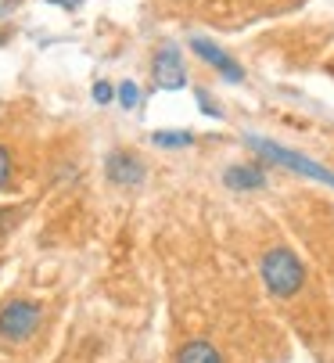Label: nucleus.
<instances>
[{
    "label": "nucleus",
    "instance_id": "423d86ee",
    "mask_svg": "<svg viewBox=\"0 0 334 363\" xmlns=\"http://www.w3.org/2000/svg\"><path fill=\"white\" fill-rule=\"evenodd\" d=\"M104 173H108L111 184H119V187H137L144 180V162L137 159L133 151H111L104 159Z\"/></svg>",
    "mask_w": 334,
    "mask_h": 363
},
{
    "label": "nucleus",
    "instance_id": "ddd939ff",
    "mask_svg": "<svg viewBox=\"0 0 334 363\" xmlns=\"http://www.w3.org/2000/svg\"><path fill=\"white\" fill-rule=\"evenodd\" d=\"M15 223H18V213H15V209H0V241L11 234Z\"/></svg>",
    "mask_w": 334,
    "mask_h": 363
},
{
    "label": "nucleus",
    "instance_id": "6e6552de",
    "mask_svg": "<svg viewBox=\"0 0 334 363\" xmlns=\"http://www.w3.org/2000/svg\"><path fill=\"white\" fill-rule=\"evenodd\" d=\"M177 363H223V356H219V349H216L212 342L194 338V342H187V345L177 352Z\"/></svg>",
    "mask_w": 334,
    "mask_h": 363
},
{
    "label": "nucleus",
    "instance_id": "dca6fc26",
    "mask_svg": "<svg viewBox=\"0 0 334 363\" xmlns=\"http://www.w3.org/2000/svg\"><path fill=\"white\" fill-rule=\"evenodd\" d=\"M54 4H62V8H79V0H54Z\"/></svg>",
    "mask_w": 334,
    "mask_h": 363
},
{
    "label": "nucleus",
    "instance_id": "f8f14e48",
    "mask_svg": "<svg viewBox=\"0 0 334 363\" xmlns=\"http://www.w3.org/2000/svg\"><path fill=\"white\" fill-rule=\"evenodd\" d=\"M8 184H11V159H8L4 144H0V191H8Z\"/></svg>",
    "mask_w": 334,
    "mask_h": 363
},
{
    "label": "nucleus",
    "instance_id": "4468645a",
    "mask_svg": "<svg viewBox=\"0 0 334 363\" xmlns=\"http://www.w3.org/2000/svg\"><path fill=\"white\" fill-rule=\"evenodd\" d=\"M94 101H97V105H108V101H111V83H94Z\"/></svg>",
    "mask_w": 334,
    "mask_h": 363
},
{
    "label": "nucleus",
    "instance_id": "20e7f679",
    "mask_svg": "<svg viewBox=\"0 0 334 363\" xmlns=\"http://www.w3.org/2000/svg\"><path fill=\"white\" fill-rule=\"evenodd\" d=\"M151 76L162 90H180L187 83V69H184V58L173 43H162L155 50V62H151Z\"/></svg>",
    "mask_w": 334,
    "mask_h": 363
},
{
    "label": "nucleus",
    "instance_id": "1a4fd4ad",
    "mask_svg": "<svg viewBox=\"0 0 334 363\" xmlns=\"http://www.w3.org/2000/svg\"><path fill=\"white\" fill-rule=\"evenodd\" d=\"M151 144H158V147H187V144H194V133H187V130H158V133H151Z\"/></svg>",
    "mask_w": 334,
    "mask_h": 363
},
{
    "label": "nucleus",
    "instance_id": "f257e3e1",
    "mask_svg": "<svg viewBox=\"0 0 334 363\" xmlns=\"http://www.w3.org/2000/svg\"><path fill=\"white\" fill-rule=\"evenodd\" d=\"M259 274H262V284L273 298H295L306 288V263L299 259L295 248H284V245L262 252Z\"/></svg>",
    "mask_w": 334,
    "mask_h": 363
},
{
    "label": "nucleus",
    "instance_id": "39448f33",
    "mask_svg": "<svg viewBox=\"0 0 334 363\" xmlns=\"http://www.w3.org/2000/svg\"><path fill=\"white\" fill-rule=\"evenodd\" d=\"M191 50H194V55H198L205 65H212L223 79H230V83H241V79H245V69H241V65H238V62L227 55V50H219L212 40L194 36V40H191Z\"/></svg>",
    "mask_w": 334,
    "mask_h": 363
},
{
    "label": "nucleus",
    "instance_id": "0eeeda50",
    "mask_svg": "<svg viewBox=\"0 0 334 363\" xmlns=\"http://www.w3.org/2000/svg\"><path fill=\"white\" fill-rule=\"evenodd\" d=\"M223 180H227V187L234 191H255L266 184V169L262 166H230L227 173H223Z\"/></svg>",
    "mask_w": 334,
    "mask_h": 363
},
{
    "label": "nucleus",
    "instance_id": "2eb2a0df",
    "mask_svg": "<svg viewBox=\"0 0 334 363\" xmlns=\"http://www.w3.org/2000/svg\"><path fill=\"white\" fill-rule=\"evenodd\" d=\"M18 4H22V0H0V18H8Z\"/></svg>",
    "mask_w": 334,
    "mask_h": 363
},
{
    "label": "nucleus",
    "instance_id": "9b49d317",
    "mask_svg": "<svg viewBox=\"0 0 334 363\" xmlns=\"http://www.w3.org/2000/svg\"><path fill=\"white\" fill-rule=\"evenodd\" d=\"M194 97H198V105H201V112H205V116H212V119H219V116H223V108H219L216 101L208 97V90H198Z\"/></svg>",
    "mask_w": 334,
    "mask_h": 363
},
{
    "label": "nucleus",
    "instance_id": "7ed1b4c3",
    "mask_svg": "<svg viewBox=\"0 0 334 363\" xmlns=\"http://www.w3.org/2000/svg\"><path fill=\"white\" fill-rule=\"evenodd\" d=\"M40 328V306L33 298H11L0 306V338L4 342H26Z\"/></svg>",
    "mask_w": 334,
    "mask_h": 363
},
{
    "label": "nucleus",
    "instance_id": "9d476101",
    "mask_svg": "<svg viewBox=\"0 0 334 363\" xmlns=\"http://www.w3.org/2000/svg\"><path fill=\"white\" fill-rule=\"evenodd\" d=\"M119 105L123 108H137L140 105V90H137V83H119Z\"/></svg>",
    "mask_w": 334,
    "mask_h": 363
},
{
    "label": "nucleus",
    "instance_id": "f03ea898",
    "mask_svg": "<svg viewBox=\"0 0 334 363\" xmlns=\"http://www.w3.org/2000/svg\"><path fill=\"white\" fill-rule=\"evenodd\" d=\"M248 144H252V151H255V155H262L266 162H277V166H284V169H295V173H302V177H313V180H320V184H330V187H334V173H327L320 162L306 159V155L288 151V147H277L273 140H262V137H248Z\"/></svg>",
    "mask_w": 334,
    "mask_h": 363
}]
</instances>
